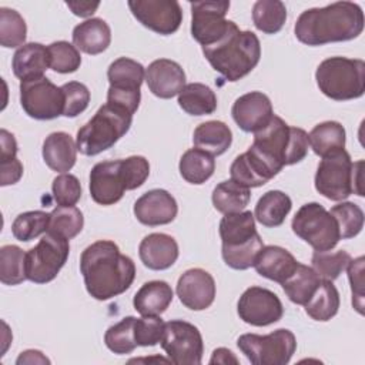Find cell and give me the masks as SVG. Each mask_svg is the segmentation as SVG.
Listing matches in <instances>:
<instances>
[{"label": "cell", "instance_id": "obj_19", "mask_svg": "<svg viewBox=\"0 0 365 365\" xmlns=\"http://www.w3.org/2000/svg\"><path fill=\"white\" fill-rule=\"evenodd\" d=\"M231 114L242 131L257 133L269 123L274 115V108L267 94L261 91H250L234 101Z\"/></svg>", "mask_w": 365, "mask_h": 365}, {"label": "cell", "instance_id": "obj_55", "mask_svg": "<svg viewBox=\"0 0 365 365\" xmlns=\"http://www.w3.org/2000/svg\"><path fill=\"white\" fill-rule=\"evenodd\" d=\"M16 364L17 365H21V364H50V359L43 355L41 351H37V349H27V351H23L19 358L16 359Z\"/></svg>", "mask_w": 365, "mask_h": 365}, {"label": "cell", "instance_id": "obj_25", "mask_svg": "<svg viewBox=\"0 0 365 365\" xmlns=\"http://www.w3.org/2000/svg\"><path fill=\"white\" fill-rule=\"evenodd\" d=\"M231 180L247 188H257L267 184L277 174L250 148L237 155L230 167Z\"/></svg>", "mask_w": 365, "mask_h": 365}, {"label": "cell", "instance_id": "obj_44", "mask_svg": "<svg viewBox=\"0 0 365 365\" xmlns=\"http://www.w3.org/2000/svg\"><path fill=\"white\" fill-rule=\"evenodd\" d=\"M331 215L335 218L341 240L356 237L364 228V211L358 204L342 201L331 208Z\"/></svg>", "mask_w": 365, "mask_h": 365}, {"label": "cell", "instance_id": "obj_52", "mask_svg": "<svg viewBox=\"0 0 365 365\" xmlns=\"http://www.w3.org/2000/svg\"><path fill=\"white\" fill-rule=\"evenodd\" d=\"M21 175H23V164L17 157L0 161V185L1 187L16 184L21 178Z\"/></svg>", "mask_w": 365, "mask_h": 365}, {"label": "cell", "instance_id": "obj_23", "mask_svg": "<svg viewBox=\"0 0 365 365\" xmlns=\"http://www.w3.org/2000/svg\"><path fill=\"white\" fill-rule=\"evenodd\" d=\"M297 265L298 261L288 250L279 245H264L255 259L254 268L261 277L281 284L295 271Z\"/></svg>", "mask_w": 365, "mask_h": 365}, {"label": "cell", "instance_id": "obj_4", "mask_svg": "<svg viewBox=\"0 0 365 365\" xmlns=\"http://www.w3.org/2000/svg\"><path fill=\"white\" fill-rule=\"evenodd\" d=\"M211 67L228 81H238L250 74L261 58V44L250 30L234 24L230 31L211 46L202 47Z\"/></svg>", "mask_w": 365, "mask_h": 365}, {"label": "cell", "instance_id": "obj_15", "mask_svg": "<svg viewBox=\"0 0 365 365\" xmlns=\"http://www.w3.org/2000/svg\"><path fill=\"white\" fill-rule=\"evenodd\" d=\"M127 6L138 23L161 36L174 34L182 23L177 0H130Z\"/></svg>", "mask_w": 365, "mask_h": 365}, {"label": "cell", "instance_id": "obj_6", "mask_svg": "<svg viewBox=\"0 0 365 365\" xmlns=\"http://www.w3.org/2000/svg\"><path fill=\"white\" fill-rule=\"evenodd\" d=\"M362 160L352 163L345 148L322 157L314 178L315 190L331 201H344L351 194L362 197Z\"/></svg>", "mask_w": 365, "mask_h": 365}, {"label": "cell", "instance_id": "obj_20", "mask_svg": "<svg viewBox=\"0 0 365 365\" xmlns=\"http://www.w3.org/2000/svg\"><path fill=\"white\" fill-rule=\"evenodd\" d=\"M133 211L141 224L157 227L173 222L177 217L178 205L167 190L154 188L137 198Z\"/></svg>", "mask_w": 365, "mask_h": 365}, {"label": "cell", "instance_id": "obj_40", "mask_svg": "<svg viewBox=\"0 0 365 365\" xmlns=\"http://www.w3.org/2000/svg\"><path fill=\"white\" fill-rule=\"evenodd\" d=\"M84 227V217L81 210L77 207H56L50 212L48 230L53 234H57L66 240H71L81 232Z\"/></svg>", "mask_w": 365, "mask_h": 365}, {"label": "cell", "instance_id": "obj_30", "mask_svg": "<svg viewBox=\"0 0 365 365\" xmlns=\"http://www.w3.org/2000/svg\"><path fill=\"white\" fill-rule=\"evenodd\" d=\"M292 208L288 194L279 190H271L262 194L255 205L254 218L267 228L279 227Z\"/></svg>", "mask_w": 365, "mask_h": 365}, {"label": "cell", "instance_id": "obj_33", "mask_svg": "<svg viewBox=\"0 0 365 365\" xmlns=\"http://www.w3.org/2000/svg\"><path fill=\"white\" fill-rule=\"evenodd\" d=\"M345 138L346 133L344 125L331 120L317 124L308 134L309 147L319 157H325L336 150L345 148Z\"/></svg>", "mask_w": 365, "mask_h": 365}, {"label": "cell", "instance_id": "obj_14", "mask_svg": "<svg viewBox=\"0 0 365 365\" xmlns=\"http://www.w3.org/2000/svg\"><path fill=\"white\" fill-rule=\"evenodd\" d=\"M191 6V36L201 47L211 46L222 38L235 24L225 19L230 1H192Z\"/></svg>", "mask_w": 365, "mask_h": 365}, {"label": "cell", "instance_id": "obj_2", "mask_svg": "<svg viewBox=\"0 0 365 365\" xmlns=\"http://www.w3.org/2000/svg\"><path fill=\"white\" fill-rule=\"evenodd\" d=\"M364 30V11L354 1H335L302 11L294 26L298 41L307 46L349 41Z\"/></svg>", "mask_w": 365, "mask_h": 365}, {"label": "cell", "instance_id": "obj_37", "mask_svg": "<svg viewBox=\"0 0 365 365\" xmlns=\"http://www.w3.org/2000/svg\"><path fill=\"white\" fill-rule=\"evenodd\" d=\"M251 198L250 188L237 184L232 180L221 181L212 190L211 201L217 211L222 214H232L244 211Z\"/></svg>", "mask_w": 365, "mask_h": 365}, {"label": "cell", "instance_id": "obj_10", "mask_svg": "<svg viewBox=\"0 0 365 365\" xmlns=\"http://www.w3.org/2000/svg\"><path fill=\"white\" fill-rule=\"evenodd\" d=\"M237 346L252 365H287L297 349V338L289 329L279 328L267 335L244 334Z\"/></svg>", "mask_w": 365, "mask_h": 365}, {"label": "cell", "instance_id": "obj_28", "mask_svg": "<svg viewBox=\"0 0 365 365\" xmlns=\"http://www.w3.org/2000/svg\"><path fill=\"white\" fill-rule=\"evenodd\" d=\"M174 292L168 282L154 279L144 282L133 298L134 309L140 315H161L173 302Z\"/></svg>", "mask_w": 365, "mask_h": 365}, {"label": "cell", "instance_id": "obj_31", "mask_svg": "<svg viewBox=\"0 0 365 365\" xmlns=\"http://www.w3.org/2000/svg\"><path fill=\"white\" fill-rule=\"evenodd\" d=\"M321 281L322 279L312 269V267L298 262L295 271L284 282H281V285L291 302L305 305L319 287Z\"/></svg>", "mask_w": 365, "mask_h": 365}, {"label": "cell", "instance_id": "obj_43", "mask_svg": "<svg viewBox=\"0 0 365 365\" xmlns=\"http://www.w3.org/2000/svg\"><path fill=\"white\" fill-rule=\"evenodd\" d=\"M27 26L19 11L7 7L0 9V44L6 48L26 44Z\"/></svg>", "mask_w": 365, "mask_h": 365}, {"label": "cell", "instance_id": "obj_22", "mask_svg": "<svg viewBox=\"0 0 365 365\" xmlns=\"http://www.w3.org/2000/svg\"><path fill=\"white\" fill-rule=\"evenodd\" d=\"M177 241L164 232H153L145 235L138 247L141 262L153 271H164L174 265L178 258Z\"/></svg>", "mask_w": 365, "mask_h": 365}, {"label": "cell", "instance_id": "obj_21", "mask_svg": "<svg viewBox=\"0 0 365 365\" xmlns=\"http://www.w3.org/2000/svg\"><path fill=\"white\" fill-rule=\"evenodd\" d=\"M145 81L148 90L158 98H173L185 86V73L182 67L170 58L154 60L145 68Z\"/></svg>", "mask_w": 365, "mask_h": 365}, {"label": "cell", "instance_id": "obj_3", "mask_svg": "<svg viewBox=\"0 0 365 365\" xmlns=\"http://www.w3.org/2000/svg\"><path fill=\"white\" fill-rule=\"evenodd\" d=\"M250 150L278 174L285 165H294L307 157L309 150L308 133L299 127L288 125L274 114L264 128L254 133V143Z\"/></svg>", "mask_w": 365, "mask_h": 365}, {"label": "cell", "instance_id": "obj_8", "mask_svg": "<svg viewBox=\"0 0 365 365\" xmlns=\"http://www.w3.org/2000/svg\"><path fill=\"white\" fill-rule=\"evenodd\" d=\"M133 114L111 104L101 106L77 131V150L84 155H97L111 148L131 127Z\"/></svg>", "mask_w": 365, "mask_h": 365}, {"label": "cell", "instance_id": "obj_51", "mask_svg": "<svg viewBox=\"0 0 365 365\" xmlns=\"http://www.w3.org/2000/svg\"><path fill=\"white\" fill-rule=\"evenodd\" d=\"M364 257H358L351 259L346 265L352 291V305L361 315L364 314Z\"/></svg>", "mask_w": 365, "mask_h": 365}, {"label": "cell", "instance_id": "obj_27", "mask_svg": "<svg viewBox=\"0 0 365 365\" xmlns=\"http://www.w3.org/2000/svg\"><path fill=\"white\" fill-rule=\"evenodd\" d=\"M73 44L77 50L97 56L106 51L111 43V30L106 20L100 17L87 19L73 29Z\"/></svg>", "mask_w": 365, "mask_h": 365}, {"label": "cell", "instance_id": "obj_50", "mask_svg": "<svg viewBox=\"0 0 365 365\" xmlns=\"http://www.w3.org/2000/svg\"><path fill=\"white\" fill-rule=\"evenodd\" d=\"M53 198L57 205L73 207L81 198V184L73 174H60L53 180L51 184Z\"/></svg>", "mask_w": 365, "mask_h": 365}, {"label": "cell", "instance_id": "obj_11", "mask_svg": "<svg viewBox=\"0 0 365 365\" xmlns=\"http://www.w3.org/2000/svg\"><path fill=\"white\" fill-rule=\"evenodd\" d=\"M68 254V240L47 231L40 241L26 252L27 279L34 284L53 281L64 267Z\"/></svg>", "mask_w": 365, "mask_h": 365}, {"label": "cell", "instance_id": "obj_49", "mask_svg": "<svg viewBox=\"0 0 365 365\" xmlns=\"http://www.w3.org/2000/svg\"><path fill=\"white\" fill-rule=\"evenodd\" d=\"M120 171L125 190L141 187L150 175V163L143 155H130L120 160Z\"/></svg>", "mask_w": 365, "mask_h": 365}, {"label": "cell", "instance_id": "obj_17", "mask_svg": "<svg viewBox=\"0 0 365 365\" xmlns=\"http://www.w3.org/2000/svg\"><path fill=\"white\" fill-rule=\"evenodd\" d=\"M175 291L185 308L202 311L210 308L215 299V281L208 271L190 268L178 278Z\"/></svg>", "mask_w": 365, "mask_h": 365}, {"label": "cell", "instance_id": "obj_35", "mask_svg": "<svg viewBox=\"0 0 365 365\" xmlns=\"http://www.w3.org/2000/svg\"><path fill=\"white\" fill-rule=\"evenodd\" d=\"M178 170L187 182L200 185L212 177L215 171V160L200 148H190L181 155Z\"/></svg>", "mask_w": 365, "mask_h": 365}, {"label": "cell", "instance_id": "obj_53", "mask_svg": "<svg viewBox=\"0 0 365 365\" xmlns=\"http://www.w3.org/2000/svg\"><path fill=\"white\" fill-rule=\"evenodd\" d=\"M17 155V143L11 133L1 128L0 130V161L14 158Z\"/></svg>", "mask_w": 365, "mask_h": 365}, {"label": "cell", "instance_id": "obj_32", "mask_svg": "<svg viewBox=\"0 0 365 365\" xmlns=\"http://www.w3.org/2000/svg\"><path fill=\"white\" fill-rule=\"evenodd\" d=\"M107 78L113 88L140 91L141 84L145 80V68L141 63L133 58L118 57L108 66Z\"/></svg>", "mask_w": 365, "mask_h": 365}, {"label": "cell", "instance_id": "obj_24", "mask_svg": "<svg viewBox=\"0 0 365 365\" xmlns=\"http://www.w3.org/2000/svg\"><path fill=\"white\" fill-rule=\"evenodd\" d=\"M77 151V144L68 133L54 131L46 137L41 155L50 170L64 174L74 167Z\"/></svg>", "mask_w": 365, "mask_h": 365}, {"label": "cell", "instance_id": "obj_48", "mask_svg": "<svg viewBox=\"0 0 365 365\" xmlns=\"http://www.w3.org/2000/svg\"><path fill=\"white\" fill-rule=\"evenodd\" d=\"M165 322L160 315H141L134 322V338L138 346H154L157 345L164 334Z\"/></svg>", "mask_w": 365, "mask_h": 365}, {"label": "cell", "instance_id": "obj_38", "mask_svg": "<svg viewBox=\"0 0 365 365\" xmlns=\"http://www.w3.org/2000/svg\"><path fill=\"white\" fill-rule=\"evenodd\" d=\"M287 20V7L279 0H258L252 6L254 26L265 33H278Z\"/></svg>", "mask_w": 365, "mask_h": 365}, {"label": "cell", "instance_id": "obj_39", "mask_svg": "<svg viewBox=\"0 0 365 365\" xmlns=\"http://www.w3.org/2000/svg\"><path fill=\"white\" fill-rule=\"evenodd\" d=\"M26 279V252L17 245H3L0 248V281L4 285H19Z\"/></svg>", "mask_w": 365, "mask_h": 365}, {"label": "cell", "instance_id": "obj_47", "mask_svg": "<svg viewBox=\"0 0 365 365\" xmlns=\"http://www.w3.org/2000/svg\"><path fill=\"white\" fill-rule=\"evenodd\" d=\"M61 91L64 96V117L74 118L88 107L90 91L86 84L80 81H68L61 86Z\"/></svg>", "mask_w": 365, "mask_h": 365}, {"label": "cell", "instance_id": "obj_5", "mask_svg": "<svg viewBox=\"0 0 365 365\" xmlns=\"http://www.w3.org/2000/svg\"><path fill=\"white\" fill-rule=\"evenodd\" d=\"M221 255L224 262L238 271L254 267L264 242L257 232L255 218L251 211L224 214L220 221Z\"/></svg>", "mask_w": 365, "mask_h": 365}, {"label": "cell", "instance_id": "obj_45", "mask_svg": "<svg viewBox=\"0 0 365 365\" xmlns=\"http://www.w3.org/2000/svg\"><path fill=\"white\" fill-rule=\"evenodd\" d=\"M351 261V255L344 251H314L311 262L312 269L318 274L321 279L334 281L336 279L344 269H346L348 262Z\"/></svg>", "mask_w": 365, "mask_h": 365}, {"label": "cell", "instance_id": "obj_56", "mask_svg": "<svg viewBox=\"0 0 365 365\" xmlns=\"http://www.w3.org/2000/svg\"><path fill=\"white\" fill-rule=\"evenodd\" d=\"M238 358L234 355L232 351L227 348H217L212 352V356L210 359V364H238Z\"/></svg>", "mask_w": 365, "mask_h": 365}, {"label": "cell", "instance_id": "obj_54", "mask_svg": "<svg viewBox=\"0 0 365 365\" xmlns=\"http://www.w3.org/2000/svg\"><path fill=\"white\" fill-rule=\"evenodd\" d=\"M66 6L71 10L74 16L90 17L100 7V1H66Z\"/></svg>", "mask_w": 365, "mask_h": 365}, {"label": "cell", "instance_id": "obj_42", "mask_svg": "<svg viewBox=\"0 0 365 365\" xmlns=\"http://www.w3.org/2000/svg\"><path fill=\"white\" fill-rule=\"evenodd\" d=\"M134 322L135 317L130 315L108 327L104 334V344L111 352L117 355L131 354L138 346L134 338Z\"/></svg>", "mask_w": 365, "mask_h": 365}, {"label": "cell", "instance_id": "obj_29", "mask_svg": "<svg viewBox=\"0 0 365 365\" xmlns=\"http://www.w3.org/2000/svg\"><path fill=\"white\" fill-rule=\"evenodd\" d=\"M192 143L195 148L217 157L230 148L232 143V133L225 123L210 120L197 125L192 134Z\"/></svg>", "mask_w": 365, "mask_h": 365}, {"label": "cell", "instance_id": "obj_16", "mask_svg": "<svg viewBox=\"0 0 365 365\" xmlns=\"http://www.w3.org/2000/svg\"><path fill=\"white\" fill-rule=\"evenodd\" d=\"M237 312L245 324L267 327L282 318L284 307L275 292L262 287H250L240 297Z\"/></svg>", "mask_w": 365, "mask_h": 365}, {"label": "cell", "instance_id": "obj_9", "mask_svg": "<svg viewBox=\"0 0 365 365\" xmlns=\"http://www.w3.org/2000/svg\"><path fill=\"white\" fill-rule=\"evenodd\" d=\"M291 228L315 251H329L341 240L335 218L318 202L301 205L292 218Z\"/></svg>", "mask_w": 365, "mask_h": 365}, {"label": "cell", "instance_id": "obj_41", "mask_svg": "<svg viewBox=\"0 0 365 365\" xmlns=\"http://www.w3.org/2000/svg\"><path fill=\"white\" fill-rule=\"evenodd\" d=\"M50 214L46 211L34 210L19 214L11 224V234L16 240L29 242L48 230Z\"/></svg>", "mask_w": 365, "mask_h": 365}, {"label": "cell", "instance_id": "obj_12", "mask_svg": "<svg viewBox=\"0 0 365 365\" xmlns=\"http://www.w3.org/2000/svg\"><path fill=\"white\" fill-rule=\"evenodd\" d=\"M160 344L170 362L175 365H200L202 361V336L200 329L191 322L182 319L165 322Z\"/></svg>", "mask_w": 365, "mask_h": 365}, {"label": "cell", "instance_id": "obj_7", "mask_svg": "<svg viewBox=\"0 0 365 365\" xmlns=\"http://www.w3.org/2000/svg\"><path fill=\"white\" fill-rule=\"evenodd\" d=\"M319 91L335 101L355 100L365 93V61L361 58L329 57L315 71Z\"/></svg>", "mask_w": 365, "mask_h": 365}, {"label": "cell", "instance_id": "obj_46", "mask_svg": "<svg viewBox=\"0 0 365 365\" xmlns=\"http://www.w3.org/2000/svg\"><path fill=\"white\" fill-rule=\"evenodd\" d=\"M47 48L50 56V68L53 71L60 74H68L80 68L81 56L74 44L60 40L51 43Z\"/></svg>", "mask_w": 365, "mask_h": 365}, {"label": "cell", "instance_id": "obj_26", "mask_svg": "<svg viewBox=\"0 0 365 365\" xmlns=\"http://www.w3.org/2000/svg\"><path fill=\"white\" fill-rule=\"evenodd\" d=\"M50 67L48 48L41 43H26L19 47L11 60L13 73L20 81L43 77Z\"/></svg>", "mask_w": 365, "mask_h": 365}, {"label": "cell", "instance_id": "obj_13", "mask_svg": "<svg viewBox=\"0 0 365 365\" xmlns=\"http://www.w3.org/2000/svg\"><path fill=\"white\" fill-rule=\"evenodd\" d=\"M20 104L34 120H54L63 115L64 96L47 77L20 81Z\"/></svg>", "mask_w": 365, "mask_h": 365}, {"label": "cell", "instance_id": "obj_36", "mask_svg": "<svg viewBox=\"0 0 365 365\" xmlns=\"http://www.w3.org/2000/svg\"><path fill=\"white\" fill-rule=\"evenodd\" d=\"M339 292L332 281L322 279L314 295L304 305L305 312L315 321L325 322L334 318L339 309Z\"/></svg>", "mask_w": 365, "mask_h": 365}, {"label": "cell", "instance_id": "obj_18", "mask_svg": "<svg viewBox=\"0 0 365 365\" xmlns=\"http://www.w3.org/2000/svg\"><path fill=\"white\" fill-rule=\"evenodd\" d=\"M88 190L93 201L100 205L118 202L127 191L120 171V160L97 163L90 171Z\"/></svg>", "mask_w": 365, "mask_h": 365}, {"label": "cell", "instance_id": "obj_34", "mask_svg": "<svg viewBox=\"0 0 365 365\" xmlns=\"http://www.w3.org/2000/svg\"><path fill=\"white\" fill-rule=\"evenodd\" d=\"M178 106L190 115L212 114L217 110V96L202 83H190L178 93Z\"/></svg>", "mask_w": 365, "mask_h": 365}, {"label": "cell", "instance_id": "obj_1", "mask_svg": "<svg viewBox=\"0 0 365 365\" xmlns=\"http://www.w3.org/2000/svg\"><path fill=\"white\" fill-rule=\"evenodd\" d=\"M80 272L87 292L97 301H107L131 287L135 265L114 241L98 240L81 252Z\"/></svg>", "mask_w": 365, "mask_h": 365}]
</instances>
